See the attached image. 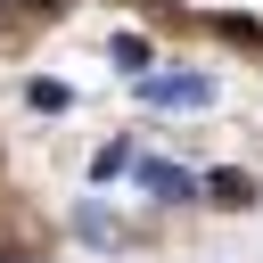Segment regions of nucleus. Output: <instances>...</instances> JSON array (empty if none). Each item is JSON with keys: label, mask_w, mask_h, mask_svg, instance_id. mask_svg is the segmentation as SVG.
Masks as SVG:
<instances>
[{"label": "nucleus", "mask_w": 263, "mask_h": 263, "mask_svg": "<svg viewBox=\"0 0 263 263\" xmlns=\"http://www.w3.org/2000/svg\"><path fill=\"white\" fill-rule=\"evenodd\" d=\"M148 99H156V107H205L214 82H205V74H164V82H148Z\"/></svg>", "instance_id": "1"}, {"label": "nucleus", "mask_w": 263, "mask_h": 263, "mask_svg": "<svg viewBox=\"0 0 263 263\" xmlns=\"http://www.w3.org/2000/svg\"><path fill=\"white\" fill-rule=\"evenodd\" d=\"M197 189H205V197H214V205H247V197H255V181H247V173H238V164H214V173H205V181H197Z\"/></svg>", "instance_id": "2"}, {"label": "nucleus", "mask_w": 263, "mask_h": 263, "mask_svg": "<svg viewBox=\"0 0 263 263\" xmlns=\"http://www.w3.org/2000/svg\"><path fill=\"white\" fill-rule=\"evenodd\" d=\"M140 181L156 197H197V173H181V164H140Z\"/></svg>", "instance_id": "3"}, {"label": "nucleus", "mask_w": 263, "mask_h": 263, "mask_svg": "<svg viewBox=\"0 0 263 263\" xmlns=\"http://www.w3.org/2000/svg\"><path fill=\"white\" fill-rule=\"evenodd\" d=\"M115 173H132V148H123V140H115V148H99V156H90V181H115Z\"/></svg>", "instance_id": "4"}, {"label": "nucleus", "mask_w": 263, "mask_h": 263, "mask_svg": "<svg viewBox=\"0 0 263 263\" xmlns=\"http://www.w3.org/2000/svg\"><path fill=\"white\" fill-rule=\"evenodd\" d=\"M0 263H16V255H0Z\"/></svg>", "instance_id": "5"}]
</instances>
